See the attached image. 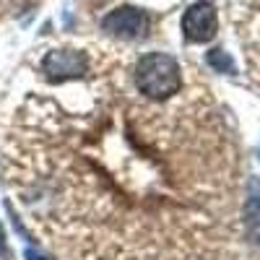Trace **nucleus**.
<instances>
[{"label": "nucleus", "instance_id": "obj_5", "mask_svg": "<svg viewBox=\"0 0 260 260\" xmlns=\"http://www.w3.org/2000/svg\"><path fill=\"white\" fill-rule=\"evenodd\" d=\"M219 31V16H216V8L208 3V0H198L192 3L185 16H182V34L187 42L192 45H203V42H211Z\"/></svg>", "mask_w": 260, "mask_h": 260}, {"label": "nucleus", "instance_id": "obj_8", "mask_svg": "<svg viewBox=\"0 0 260 260\" xmlns=\"http://www.w3.org/2000/svg\"><path fill=\"white\" fill-rule=\"evenodd\" d=\"M0 257L13 260V255H11V250H8V240H6V229H3V224H0Z\"/></svg>", "mask_w": 260, "mask_h": 260}, {"label": "nucleus", "instance_id": "obj_9", "mask_svg": "<svg viewBox=\"0 0 260 260\" xmlns=\"http://www.w3.org/2000/svg\"><path fill=\"white\" fill-rule=\"evenodd\" d=\"M26 260H52L50 255H42V252H37L34 247H29L26 250Z\"/></svg>", "mask_w": 260, "mask_h": 260}, {"label": "nucleus", "instance_id": "obj_4", "mask_svg": "<svg viewBox=\"0 0 260 260\" xmlns=\"http://www.w3.org/2000/svg\"><path fill=\"white\" fill-rule=\"evenodd\" d=\"M148 24H151L148 13L136 8V6H120L102 18V29L110 37H117L125 42L143 39L148 34Z\"/></svg>", "mask_w": 260, "mask_h": 260}, {"label": "nucleus", "instance_id": "obj_3", "mask_svg": "<svg viewBox=\"0 0 260 260\" xmlns=\"http://www.w3.org/2000/svg\"><path fill=\"white\" fill-rule=\"evenodd\" d=\"M42 71H45V78L52 83L86 78V73H89V55L83 50H73V47L50 50L45 60H42Z\"/></svg>", "mask_w": 260, "mask_h": 260}, {"label": "nucleus", "instance_id": "obj_10", "mask_svg": "<svg viewBox=\"0 0 260 260\" xmlns=\"http://www.w3.org/2000/svg\"><path fill=\"white\" fill-rule=\"evenodd\" d=\"M257 159H260V148H257Z\"/></svg>", "mask_w": 260, "mask_h": 260}, {"label": "nucleus", "instance_id": "obj_6", "mask_svg": "<svg viewBox=\"0 0 260 260\" xmlns=\"http://www.w3.org/2000/svg\"><path fill=\"white\" fill-rule=\"evenodd\" d=\"M245 224L250 229L252 240H260V180L252 177L247 185V201H245Z\"/></svg>", "mask_w": 260, "mask_h": 260}, {"label": "nucleus", "instance_id": "obj_7", "mask_svg": "<svg viewBox=\"0 0 260 260\" xmlns=\"http://www.w3.org/2000/svg\"><path fill=\"white\" fill-rule=\"evenodd\" d=\"M206 60H208V65H211L213 71H219V73H234V62H232V57L224 50H211Z\"/></svg>", "mask_w": 260, "mask_h": 260}, {"label": "nucleus", "instance_id": "obj_1", "mask_svg": "<svg viewBox=\"0 0 260 260\" xmlns=\"http://www.w3.org/2000/svg\"><path fill=\"white\" fill-rule=\"evenodd\" d=\"M102 76L83 107L31 94L3 141V175L34 229L71 260H187L211 180L190 177L187 96Z\"/></svg>", "mask_w": 260, "mask_h": 260}, {"label": "nucleus", "instance_id": "obj_2", "mask_svg": "<svg viewBox=\"0 0 260 260\" xmlns=\"http://www.w3.org/2000/svg\"><path fill=\"white\" fill-rule=\"evenodd\" d=\"M130 81L143 96L156 99V102L172 99L185 89L180 62L164 52H148L138 57L133 62V68H130Z\"/></svg>", "mask_w": 260, "mask_h": 260}]
</instances>
